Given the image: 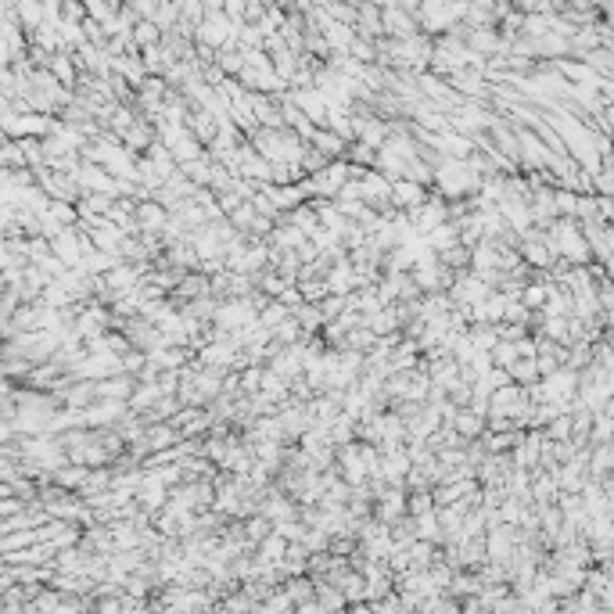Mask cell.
Here are the masks:
<instances>
[{"label":"cell","instance_id":"3957f363","mask_svg":"<svg viewBox=\"0 0 614 614\" xmlns=\"http://www.w3.org/2000/svg\"><path fill=\"white\" fill-rule=\"evenodd\" d=\"M137 223L144 226V230H169V216H166V208L162 205H155V201H144V205H137Z\"/></svg>","mask_w":614,"mask_h":614},{"label":"cell","instance_id":"5b68a950","mask_svg":"<svg viewBox=\"0 0 614 614\" xmlns=\"http://www.w3.org/2000/svg\"><path fill=\"white\" fill-rule=\"evenodd\" d=\"M50 76H55V79H61L65 86H68V83L76 79L72 65H68V58H61V55H55V58H50Z\"/></svg>","mask_w":614,"mask_h":614},{"label":"cell","instance_id":"6da1fadb","mask_svg":"<svg viewBox=\"0 0 614 614\" xmlns=\"http://www.w3.org/2000/svg\"><path fill=\"white\" fill-rule=\"evenodd\" d=\"M4 126H8V133H26L29 140H37L40 133H55L58 130L47 115H8Z\"/></svg>","mask_w":614,"mask_h":614},{"label":"cell","instance_id":"277c9868","mask_svg":"<svg viewBox=\"0 0 614 614\" xmlns=\"http://www.w3.org/2000/svg\"><path fill=\"white\" fill-rule=\"evenodd\" d=\"M298 288H302V298H306L309 306H313V302H320V298H327V291H330L327 280H302Z\"/></svg>","mask_w":614,"mask_h":614},{"label":"cell","instance_id":"7a4b0ae2","mask_svg":"<svg viewBox=\"0 0 614 614\" xmlns=\"http://www.w3.org/2000/svg\"><path fill=\"white\" fill-rule=\"evenodd\" d=\"M392 201L399 205V208H424L428 205V198H424V187L420 184H413V180H395L392 184Z\"/></svg>","mask_w":614,"mask_h":614},{"label":"cell","instance_id":"8992f818","mask_svg":"<svg viewBox=\"0 0 614 614\" xmlns=\"http://www.w3.org/2000/svg\"><path fill=\"white\" fill-rule=\"evenodd\" d=\"M133 29H137V32H133V37H137V43H148V47H155V40H159V26H155V22H137Z\"/></svg>","mask_w":614,"mask_h":614}]
</instances>
